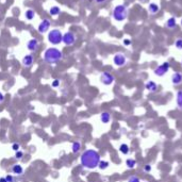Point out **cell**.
I'll list each match as a JSON object with an SVG mask.
<instances>
[{"label":"cell","instance_id":"10","mask_svg":"<svg viewBox=\"0 0 182 182\" xmlns=\"http://www.w3.org/2000/svg\"><path fill=\"white\" fill-rule=\"evenodd\" d=\"M27 48L31 52H35L37 51V49L40 48V42L37 40V38H31L29 40V42L27 43Z\"/></svg>","mask_w":182,"mask_h":182},{"label":"cell","instance_id":"34","mask_svg":"<svg viewBox=\"0 0 182 182\" xmlns=\"http://www.w3.org/2000/svg\"><path fill=\"white\" fill-rule=\"evenodd\" d=\"M96 3H98V4H101V3H104L106 2V0H94Z\"/></svg>","mask_w":182,"mask_h":182},{"label":"cell","instance_id":"25","mask_svg":"<svg viewBox=\"0 0 182 182\" xmlns=\"http://www.w3.org/2000/svg\"><path fill=\"white\" fill-rule=\"evenodd\" d=\"M175 47L179 50H182V37H178L175 40Z\"/></svg>","mask_w":182,"mask_h":182},{"label":"cell","instance_id":"12","mask_svg":"<svg viewBox=\"0 0 182 182\" xmlns=\"http://www.w3.org/2000/svg\"><path fill=\"white\" fill-rule=\"evenodd\" d=\"M33 62H34V59H33L32 54H26L23 58V61H21L23 65L25 67H27V68H29V67H31L33 65Z\"/></svg>","mask_w":182,"mask_h":182},{"label":"cell","instance_id":"20","mask_svg":"<svg viewBox=\"0 0 182 182\" xmlns=\"http://www.w3.org/2000/svg\"><path fill=\"white\" fill-rule=\"evenodd\" d=\"M176 102H177L178 108L182 110V90L177 92V95H176Z\"/></svg>","mask_w":182,"mask_h":182},{"label":"cell","instance_id":"31","mask_svg":"<svg viewBox=\"0 0 182 182\" xmlns=\"http://www.w3.org/2000/svg\"><path fill=\"white\" fill-rule=\"evenodd\" d=\"M123 44H124L125 46H130L131 45V40H130L129 38H125V40H123Z\"/></svg>","mask_w":182,"mask_h":182},{"label":"cell","instance_id":"1","mask_svg":"<svg viewBox=\"0 0 182 182\" xmlns=\"http://www.w3.org/2000/svg\"><path fill=\"white\" fill-rule=\"evenodd\" d=\"M100 161V154L94 149H86L80 157L81 165L87 170H94L98 167Z\"/></svg>","mask_w":182,"mask_h":182},{"label":"cell","instance_id":"13","mask_svg":"<svg viewBox=\"0 0 182 182\" xmlns=\"http://www.w3.org/2000/svg\"><path fill=\"white\" fill-rule=\"evenodd\" d=\"M172 83L174 85H179V84L182 83V73H179V71H176L172 75Z\"/></svg>","mask_w":182,"mask_h":182},{"label":"cell","instance_id":"6","mask_svg":"<svg viewBox=\"0 0 182 182\" xmlns=\"http://www.w3.org/2000/svg\"><path fill=\"white\" fill-rule=\"evenodd\" d=\"M127 62H128V59H127V57L125 56L124 53L118 52L113 57V63L117 67H123V66L126 65Z\"/></svg>","mask_w":182,"mask_h":182},{"label":"cell","instance_id":"23","mask_svg":"<svg viewBox=\"0 0 182 182\" xmlns=\"http://www.w3.org/2000/svg\"><path fill=\"white\" fill-rule=\"evenodd\" d=\"M126 165L129 170H132V168H134V167L136 166V161H135L134 159H127Z\"/></svg>","mask_w":182,"mask_h":182},{"label":"cell","instance_id":"17","mask_svg":"<svg viewBox=\"0 0 182 182\" xmlns=\"http://www.w3.org/2000/svg\"><path fill=\"white\" fill-rule=\"evenodd\" d=\"M148 11H149L150 14H152V15H154V14H157L158 12L160 11V7L159 4H157V3H149V5H148Z\"/></svg>","mask_w":182,"mask_h":182},{"label":"cell","instance_id":"26","mask_svg":"<svg viewBox=\"0 0 182 182\" xmlns=\"http://www.w3.org/2000/svg\"><path fill=\"white\" fill-rule=\"evenodd\" d=\"M128 182H141V180H139V178L136 177V176H131V177L128 179Z\"/></svg>","mask_w":182,"mask_h":182},{"label":"cell","instance_id":"18","mask_svg":"<svg viewBox=\"0 0 182 182\" xmlns=\"http://www.w3.org/2000/svg\"><path fill=\"white\" fill-rule=\"evenodd\" d=\"M36 13L34 10H32V9H28V10L25 12V16H26V19L28 20H32L34 19V17H35Z\"/></svg>","mask_w":182,"mask_h":182},{"label":"cell","instance_id":"14","mask_svg":"<svg viewBox=\"0 0 182 182\" xmlns=\"http://www.w3.org/2000/svg\"><path fill=\"white\" fill-rule=\"evenodd\" d=\"M165 27L167 29H170V30H172L177 27V20L175 17H170L168 19L166 20V23H165Z\"/></svg>","mask_w":182,"mask_h":182},{"label":"cell","instance_id":"15","mask_svg":"<svg viewBox=\"0 0 182 182\" xmlns=\"http://www.w3.org/2000/svg\"><path fill=\"white\" fill-rule=\"evenodd\" d=\"M100 120L103 123V124H109L110 121H111V114L109 113V112H102V113L100 114Z\"/></svg>","mask_w":182,"mask_h":182},{"label":"cell","instance_id":"7","mask_svg":"<svg viewBox=\"0 0 182 182\" xmlns=\"http://www.w3.org/2000/svg\"><path fill=\"white\" fill-rule=\"evenodd\" d=\"M114 81H115V78L109 71H103L100 75V82L104 85H111L114 83Z\"/></svg>","mask_w":182,"mask_h":182},{"label":"cell","instance_id":"4","mask_svg":"<svg viewBox=\"0 0 182 182\" xmlns=\"http://www.w3.org/2000/svg\"><path fill=\"white\" fill-rule=\"evenodd\" d=\"M48 42L51 45H59L60 43H62V40H63V33L61 32L59 29H52L51 31H49L48 33Z\"/></svg>","mask_w":182,"mask_h":182},{"label":"cell","instance_id":"35","mask_svg":"<svg viewBox=\"0 0 182 182\" xmlns=\"http://www.w3.org/2000/svg\"><path fill=\"white\" fill-rule=\"evenodd\" d=\"M0 182H8V181H7L5 177H1V178H0Z\"/></svg>","mask_w":182,"mask_h":182},{"label":"cell","instance_id":"32","mask_svg":"<svg viewBox=\"0 0 182 182\" xmlns=\"http://www.w3.org/2000/svg\"><path fill=\"white\" fill-rule=\"evenodd\" d=\"M59 85H60V80H58V79L53 80V82H52V87H58Z\"/></svg>","mask_w":182,"mask_h":182},{"label":"cell","instance_id":"33","mask_svg":"<svg viewBox=\"0 0 182 182\" xmlns=\"http://www.w3.org/2000/svg\"><path fill=\"white\" fill-rule=\"evenodd\" d=\"M3 101H4V95L2 93H0V103L3 102Z\"/></svg>","mask_w":182,"mask_h":182},{"label":"cell","instance_id":"28","mask_svg":"<svg viewBox=\"0 0 182 182\" xmlns=\"http://www.w3.org/2000/svg\"><path fill=\"white\" fill-rule=\"evenodd\" d=\"M23 151H20V150L16 151V153H15V158H16V159L21 160V159H23Z\"/></svg>","mask_w":182,"mask_h":182},{"label":"cell","instance_id":"2","mask_svg":"<svg viewBox=\"0 0 182 182\" xmlns=\"http://www.w3.org/2000/svg\"><path fill=\"white\" fill-rule=\"evenodd\" d=\"M43 59L46 63L48 64H57L63 59V52L56 47H50L45 50L43 54Z\"/></svg>","mask_w":182,"mask_h":182},{"label":"cell","instance_id":"5","mask_svg":"<svg viewBox=\"0 0 182 182\" xmlns=\"http://www.w3.org/2000/svg\"><path fill=\"white\" fill-rule=\"evenodd\" d=\"M170 62H164L163 64H161V65H159L157 67V68H154L153 73L156 76L158 77H163L165 75V73H168V70H170Z\"/></svg>","mask_w":182,"mask_h":182},{"label":"cell","instance_id":"19","mask_svg":"<svg viewBox=\"0 0 182 182\" xmlns=\"http://www.w3.org/2000/svg\"><path fill=\"white\" fill-rule=\"evenodd\" d=\"M81 142L80 141H77V142H73V146H71V151L73 152V153H77V152L80 151L81 149Z\"/></svg>","mask_w":182,"mask_h":182},{"label":"cell","instance_id":"37","mask_svg":"<svg viewBox=\"0 0 182 182\" xmlns=\"http://www.w3.org/2000/svg\"><path fill=\"white\" fill-rule=\"evenodd\" d=\"M181 65H182V61H181Z\"/></svg>","mask_w":182,"mask_h":182},{"label":"cell","instance_id":"9","mask_svg":"<svg viewBox=\"0 0 182 182\" xmlns=\"http://www.w3.org/2000/svg\"><path fill=\"white\" fill-rule=\"evenodd\" d=\"M50 25H51L50 20L47 19V18H44V19L40 23V25H38V28H37L38 32L46 33L49 29H50Z\"/></svg>","mask_w":182,"mask_h":182},{"label":"cell","instance_id":"21","mask_svg":"<svg viewBox=\"0 0 182 182\" xmlns=\"http://www.w3.org/2000/svg\"><path fill=\"white\" fill-rule=\"evenodd\" d=\"M60 13H61V9L59 8V7H57V5L51 7L50 10H49V14H50L51 16H57V15H59Z\"/></svg>","mask_w":182,"mask_h":182},{"label":"cell","instance_id":"30","mask_svg":"<svg viewBox=\"0 0 182 182\" xmlns=\"http://www.w3.org/2000/svg\"><path fill=\"white\" fill-rule=\"evenodd\" d=\"M5 179H7L8 182H14V178H13L12 175H7V176H5Z\"/></svg>","mask_w":182,"mask_h":182},{"label":"cell","instance_id":"24","mask_svg":"<svg viewBox=\"0 0 182 182\" xmlns=\"http://www.w3.org/2000/svg\"><path fill=\"white\" fill-rule=\"evenodd\" d=\"M109 165H110V163L108 161H100V162H99V164H98V167L100 168L101 170H106V168L109 167Z\"/></svg>","mask_w":182,"mask_h":182},{"label":"cell","instance_id":"8","mask_svg":"<svg viewBox=\"0 0 182 182\" xmlns=\"http://www.w3.org/2000/svg\"><path fill=\"white\" fill-rule=\"evenodd\" d=\"M62 43H64L66 46H73V44L76 43V35H75V33H73L71 31L64 33Z\"/></svg>","mask_w":182,"mask_h":182},{"label":"cell","instance_id":"16","mask_svg":"<svg viewBox=\"0 0 182 182\" xmlns=\"http://www.w3.org/2000/svg\"><path fill=\"white\" fill-rule=\"evenodd\" d=\"M12 172L17 175V176H21L23 174V168L20 164H15L12 166Z\"/></svg>","mask_w":182,"mask_h":182},{"label":"cell","instance_id":"22","mask_svg":"<svg viewBox=\"0 0 182 182\" xmlns=\"http://www.w3.org/2000/svg\"><path fill=\"white\" fill-rule=\"evenodd\" d=\"M119 151L126 156V154H128L130 152V148L127 144H121L120 146H119Z\"/></svg>","mask_w":182,"mask_h":182},{"label":"cell","instance_id":"3","mask_svg":"<svg viewBox=\"0 0 182 182\" xmlns=\"http://www.w3.org/2000/svg\"><path fill=\"white\" fill-rule=\"evenodd\" d=\"M128 13H129V11H128V8H127L126 5L118 4L113 9L112 16H113L114 20H116L118 23H121V21H124V20L127 19Z\"/></svg>","mask_w":182,"mask_h":182},{"label":"cell","instance_id":"36","mask_svg":"<svg viewBox=\"0 0 182 182\" xmlns=\"http://www.w3.org/2000/svg\"><path fill=\"white\" fill-rule=\"evenodd\" d=\"M180 23H181V27H182V19H181V21H180Z\"/></svg>","mask_w":182,"mask_h":182},{"label":"cell","instance_id":"29","mask_svg":"<svg viewBox=\"0 0 182 182\" xmlns=\"http://www.w3.org/2000/svg\"><path fill=\"white\" fill-rule=\"evenodd\" d=\"M144 172H151V165H149V164L145 165V166H144Z\"/></svg>","mask_w":182,"mask_h":182},{"label":"cell","instance_id":"11","mask_svg":"<svg viewBox=\"0 0 182 182\" xmlns=\"http://www.w3.org/2000/svg\"><path fill=\"white\" fill-rule=\"evenodd\" d=\"M145 89L149 92V93H156L158 91V84L154 81L149 80L145 83Z\"/></svg>","mask_w":182,"mask_h":182},{"label":"cell","instance_id":"27","mask_svg":"<svg viewBox=\"0 0 182 182\" xmlns=\"http://www.w3.org/2000/svg\"><path fill=\"white\" fill-rule=\"evenodd\" d=\"M12 149L14 150V151H18V150L20 149V144L19 143H14V144L12 145Z\"/></svg>","mask_w":182,"mask_h":182}]
</instances>
